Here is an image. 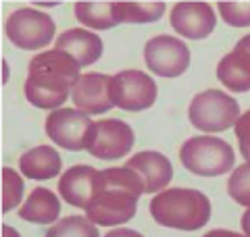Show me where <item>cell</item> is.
Returning a JSON list of instances; mask_svg holds the SVG:
<instances>
[{"instance_id":"5b68a950","label":"cell","mask_w":250,"mask_h":237,"mask_svg":"<svg viewBox=\"0 0 250 237\" xmlns=\"http://www.w3.org/2000/svg\"><path fill=\"white\" fill-rule=\"evenodd\" d=\"M188 118L200 131L219 133L236 127L240 118V104L221 90H205L192 98Z\"/></svg>"},{"instance_id":"3957f363","label":"cell","mask_w":250,"mask_h":237,"mask_svg":"<svg viewBox=\"0 0 250 237\" xmlns=\"http://www.w3.org/2000/svg\"><path fill=\"white\" fill-rule=\"evenodd\" d=\"M150 215L163 227L179 229V231H196L208 223L210 202L198 189H163L150 200Z\"/></svg>"},{"instance_id":"ba28073f","label":"cell","mask_w":250,"mask_h":237,"mask_svg":"<svg viewBox=\"0 0 250 237\" xmlns=\"http://www.w3.org/2000/svg\"><path fill=\"white\" fill-rule=\"evenodd\" d=\"M111 98L115 106L129 113L146 110L156 102V83L142 71H121L111 77Z\"/></svg>"},{"instance_id":"4316f807","label":"cell","mask_w":250,"mask_h":237,"mask_svg":"<svg viewBox=\"0 0 250 237\" xmlns=\"http://www.w3.org/2000/svg\"><path fill=\"white\" fill-rule=\"evenodd\" d=\"M202 237H246V235L236 233V231H228V229H213V231H208Z\"/></svg>"},{"instance_id":"7a4b0ae2","label":"cell","mask_w":250,"mask_h":237,"mask_svg":"<svg viewBox=\"0 0 250 237\" xmlns=\"http://www.w3.org/2000/svg\"><path fill=\"white\" fill-rule=\"evenodd\" d=\"M144 194L140 177L127 167H113L103 171V183L96 198L85 208L94 225L115 227L134 218L138 208V198Z\"/></svg>"},{"instance_id":"44dd1931","label":"cell","mask_w":250,"mask_h":237,"mask_svg":"<svg viewBox=\"0 0 250 237\" xmlns=\"http://www.w3.org/2000/svg\"><path fill=\"white\" fill-rule=\"evenodd\" d=\"M46 237H100L96 225L88 217H65L54 223Z\"/></svg>"},{"instance_id":"7c38bea8","label":"cell","mask_w":250,"mask_h":237,"mask_svg":"<svg viewBox=\"0 0 250 237\" xmlns=\"http://www.w3.org/2000/svg\"><path fill=\"white\" fill-rule=\"evenodd\" d=\"M171 27L190 40H205L215 29V11L208 2H177L171 9Z\"/></svg>"},{"instance_id":"83f0119b","label":"cell","mask_w":250,"mask_h":237,"mask_svg":"<svg viewBox=\"0 0 250 237\" xmlns=\"http://www.w3.org/2000/svg\"><path fill=\"white\" fill-rule=\"evenodd\" d=\"M236 48H238V50H242L244 54H248V57H250V34H248V36H244L242 40H238Z\"/></svg>"},{"instance_id":"7402d4cb","label":"cell","mask_w":250,"mask_h":237,"mask_svg":"<svg viewBox=\"0 0 250 237\" xmlns=\"http://www.w3.org/2000/svg\"><path fill=\"white\" fill-rule=\"evenodd\" d=\"M23 198V179L17 171L9 167L2 169V212H11L19 206Z\"/></svg>"},{"instance_id":"6da1fadb","label":"cell","mask_w":250,"mask_h":237,"mask_svg":"<svg viewBox=\"0 0 250 237\" xmlns=\"http://www.w3.org/2000/svg\"><path fill=\"white\" fill-rule=\"evenodd\" d=\"M80 65L62 50H48L31 59L25 79V98L38 108H61L80 79Z\"/></svg>"},{"instance_id":"52a82bcc","label":"cell","mask_w":250,"mask_h":237,"mask_svg":"<svg viewBox=\"0 0 250 237\" xmlns=\"http://www.w3.org/2000/svg\"><path fill=\"white\" fill-rule=\"evenodd\" d=\"M92 129L94 121L77 108H57L46 118V136L71 152L88 150Z\"/></svg>"},{"instance_id":"f546056e","label":"cell","mask_w":250,"mask_h":237,"mask_svg":"<svg viewBox=\"0 0 250 237\" xmlns=\"http://www.w3.org/2000/svg\"><path fill=\"white\" fill-rule=\"evenodd\" d=\"M2 237H21L17 229H13L9 225H2Z\"/></svg>"},{"instance_id":"d4e9b609","label":"cell","mask_w":250,"mask_h":237,"mask_svg":"<svg viewBox=\"0 0 250 237\" xmlns=\"http://www.w3.org/2000/svg\"><path fill=\"white\" fill-rule=\"evenodd\" d=\"M236 138H238V144H240V150H242V156L248 160L250 158V110H246V113L238 118Z\"/></svg>"},{"instance_id":"5bb4252c","label":"cell","mask_w":250,"mask_h":237,"mask_svg":"<svg viewBox=\"0 0 250 237\" xmlns=\"http://www.w3.org/2000/svg\"><path fill=\"white\" fill-rule=\"evenodd\" d=\"M125 167L131 169L140 177L144 185V194H156L163 192L171 177H173V167H171L169 158L161 152H152V150H146V152H138L136 156H131Z\"/></svg>"},{"instance_id":"2e32d148","label":"cell","mask_w":250,"mask_h":237,"mask_svg":"<svg viewBox=\"0 0 250 237\" xmlns=\"http://www.w3.org/2000/svg\"><path fill=\"white\" fill-rule=\"evenodd\" d=\"M19 169L27 179L46 181L59 175L62 160L52 146H36L19 158Z\"/></svg>"},{"instance_id":"9a60e30c","label":"cell","mask_w":250,"mask_h":237,"mask_svg":"<svg viewBox=\"0 0 250 237\" xmlns=\"http://www.w3.org/2000/svg\"><path fill=\"white\" fill-rule=\"evenodd\" d=\"M54 48L73 57L80 67H90L103 57V40L88 29L75 27L67 29L59 36V40H54Z\"/></svg>"},{"instance_id":"4dcf8cb0","label":"cell","mask_w":250,"mask_h":237,"mask_svg":"<svg viewBox=\"0 0 250 237\" xmlns=\"http://www.w3.org/2000/svg\"><path fill=\"white\" fill-rule=\"evenodd\" d=\"M246 162H248V164H250V158H248V160H246Z\"/></svg>"},{"instance_id":"e0dca14e","label":"cell","mask_w":250,"mask_h":237,"mask_svg":"<svg viewBox=\"0 0 250 237\" xmlns=\"http://www.w3.org/2000/svg\"><path fill=\"white\" fill-rule=\"evenodd\" d=\"M59 215H61L59 196L52 189H46V187L31 189V194L25 198V204L19 208V217L23 220L38 223V225L57 223Z\"/></svg>"},{"instance_id":"8fae6325","label":"cell","mask_w":250,"mask_h":237,"mask_svg":"<svg viewBox=\"0 0 250 237\" xmlns=\"http://www.w3.org/2000/svg\"><path fill=\"white\" fill-rule=\"evenodd\" d=\"M100 183H103V171L88 167V164H77L61 175L59 194L67 204L85 210L96 198Z\"/></svg>"},{"instance_id":"cb8c5ba5","label":"cell","mask_w":250,"mask_h":237,"mask_svg":"<svg viewBox=\"0 0 250 237\" xmlns=\"http://www.w3.org/2000/svg\"><path fill=\"white\" fill-rule=\"evenodd\" d=\"M223 21L231 27L250 25V2H217Z\"/></svg>"},{"instance_id":"d6986e66","label":"cell","mask_w":250,"mask_h":237,"mask_svg":"<svg viewBox=\"0 0 250 237\" xmlns=\"http://www.w3.org/2000/svg\"><path fill=\"white\" fill-rule=\"evenodd\" d=\"M165 2H113L115 21L119 23H152L165 13Z\"/></svg>"},{"instance_id":"603a6c76","label":"cell","mask_w":250,"mask_h":237,"mask_svg":"<svg viewBox=\"0 0 250 237\" xmlns=\"http://www.w3.org/2000/svg\"><path fill=\"white\" fill-rule=\"evenodd\" d=\"M228 194L242 206L250 208V164H240L228 181Z\"/></svg>"},{"instance_id":"9c48e42d","label":"cell","mask_w":250,"mask_h":237,"mask_svg":"<svg viewBox=\"0 0 250 237\" xmlns=\"http://www.w3.org/2000/svg\"><path fill=\"white\" fill-rule=\"evenodd\" d=\"M144 60L159 77H179L190 67V50L173 36H156L144 46Z\"/></svg>"},{"instance_id":"f1b7e54d","label":"cell","mask_w":250,"mask_h":237,"mask_svg":"<svg viewBox=\"0 0 250 237\" xmlns=\"http://www.w3.org/2000/svg\"><path fill=\"white\" fill-rule=\"evenodd\" d=\"M240 225H242V231H244L246 237H250V208L242 215V220H240Z\"/></svg>"},{"instance_id":"ffe728a7","label":"cell","mask_w":250,"mask_h":237,"mask_svg":"<svg viewBox=\"0 0 250 237\" xmlns=\"http://www.w3.org/2000/svg\"><path fill=\"white\" fill-rule=\"evenodd\" d=\"M75 19L92 29H111L117 25L113 2H75Z\"/></svg>"},{"instance_id":"484cf974","label":"cell","mask_w":250,"mask_h":237,"mask_svg":"<svg viewBox=\"0 0 250 237\" xmlns=\"http://www.w3.org/2000/svg\"><path fill=\"white\" fill-rule=\"evenodd\" d=\"M104 237H144V235L134 231V229H115V231L106 233Z\"/></svg>"},{"instance_id":"30bf717a","label":"cell","mask_w":250,"mask_h":237,"mask_svg":"<svg viewBox=\"0 0 250 237\" xmlns=\"http://www.w3.org/2000/svg\"><path fill=\"white\" fill-rule=\"evenodd\" d=\"M136 144L134 129L119 118H104L94 123L88 152L100 160H115L129 154Z\"/></svg>"},{"instance_id":"ac0fdd59","label":"cell","mask_w":250,"mask_h":237,"mask_svg":"<svg viewBox=\"0 0 250 237\" xmlns=\"http://www.w3.org/2000/svg\"><path fill=\"white\" fill-rule=\"evenodd\" d=\"M217 79L231 92H248L250 90V57L242 50L233 48L229 54L219 60Z\"/></svg>"},{"instance_id":"277c9868","label":"cell","mask_w":250,"mask_h":237,"mask_svg":"<svg viewBox=\"0 0 250 237\" xmlns=\"http://www.w3.org/2000/svg\"><path fill=\"white\" fill-rule=\"evenodd\" d=\"M179 160L184 167L200 177H219L233 169V150L225 139L196 136L179 148Z\"/></svg>"},{"instance_id":"4fadbf2b","label":"cell","mask_w":250,"mask_h":237,"mask_svg":"<svg viewBox=\"0 0 250 237\" xmlns=\"http://www.w3.org/2000/svg\"><path fill=\"white\" fill-rule=\"evenodd\" d=\"M73 106L85 115H103L113 108L111 77L104 73H85L77 79L71 92Z\"/></svg>"},{"instance_id":"8992f818","label":"cell","mask_w":250,"mask_h":237,"mask_svg":"<svg viewBox=\"0 0 250 237\" xmlns=\"http://www.w3.org/2000/svg\"><path fill=\"white\" fill-rule=\"evenodd\" d=\"M4 31H6V38L17 48L38 50L52 42L57 27H54V21L50 15L25 6V9H17L9 15Z\"/></svg>"}]
</instances>
